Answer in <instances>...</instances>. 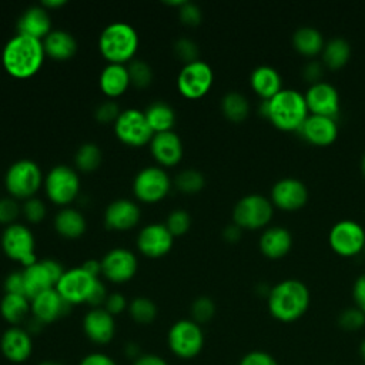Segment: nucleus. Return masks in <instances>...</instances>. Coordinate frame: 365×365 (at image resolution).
Instances as JSON below:
<instances>
[{
	"label": "nucleus",
	"mask_w": 365,
	"mask_h": 365,
	"mask_svg": "<svg viewBox=\"0 0 365 365\" xmlns=\"http://www.w3.org/2000/svg\"><path fill=\"white\" fill-rule=\"evenodd\" d=\"M46 58L43 41L24 36H13L3 47L1 64L9 76L24 80L38 73Z\"/></svg>",
	"instance_id": "f257e3e1"
},
{
	"label": "nucleus",
	"mask_w": 365,
	"mask_h": 365,
	"mask_svg": "<svg viewBox=\"0 0 365 365\" xmlns=\"http://www.w3.org/2000/svg\"><path fill=\"white\" fill-rule=\"evenodd\" d=\"M311 301L305 282L297 278H287L277 282L268 292L269 314L281 322H292L301 318Z\"/></svg>",
	"instance_id": "f03ea898"
},
{
	"label": "nucleus",
	"mask_w": 365,
	"mask_h": 365,
	"mask_svg": "<svg viewBox=\"0 0 365 365\" xmlns=\"http://www.w3.org/2000/svg\"><path fill=\"white\" fill-rule=\"evenodd\" d=\"M259 113L284 131H298L309 111L304 94L294 88H282L259 104Z\"/></svg>",
	"instance_id": "7ed1b4c3"
},
{
	"label": "nucleus",
	"mask_w": 365,
	"mask_h": 365,
	"mask_svg": "<svg viewBox=\"0 0 365 365\" xmlns=\"http://www.w3.org/2000/svg\"><path fill=\"white\" fill-rule=\"evenodd\" d=\"M138 43V34L131 24L114 21L103 29L98 50L108 64H125L134 60Z\"/></svg>",
	"instance_id": "20e7f679"
},
{
	"label": "nucleus",
	"mask_w": 365,
	"mask_h": 365,
	"mask_svg": "<svg viewBox=\"0 0 365 365\" xmlns=\"http://www.w3.org/2000/svg\"><path fill=\"white\" fill-rule=\"evenodd\" d=\"M44 177L40 165L29 158L14 161L4 174V187L10 197L19 200H29L36 197L43 187Z\"/></svg>",
	"instance_id": "39448f33"
},
{
	"label": "nucleus",
	"mask_w": 365,
	"mask_h": 365,
	"mask_svg": "<svg viewBox=\"0 0 365 365\" xmlns=\"http://www.w3.org/2000/svg\"><path fill=\"white\" fill-rule=\"evenodd\" d=\"M47 198L58 205L68 207L80 194V178L74 168L58 164L54 165L44 177L43 182Z\"/></svg>",
	"instance_id": "423d86ee"
},
{
	"label": "nucleus",
	"mask_w": 365,
	"mask_h": 365,
	"mask_svg": "<svg viewBox=\"0 0 365 365\" xmlns=\"http://www.w3.org/2000/svg\"><path fill=\"white\" fill-rule=\"evenodd\" d=\"M170 351L182 359L197 356L204 346V332L192 319H180L171 325L167 335Z\"/></svg>",
	"instance_id": "0eeeda50"
},
{
	"label": "nucleus",
	"mask_w": 365,
	"mask_h": 365,
	"mask_svg": "<svg viewBox=\"0 0 365 365\" xmlns=\"http://www.w3.org/2000/svg\"><path fill=\"white\" fill-rule=\"evenodd\" d=\"M1 250L13 261L20 262L24 268L37 262L36 241L33 232L20 222L6 227L1 232Z\"/></svg>",
	"instance_id": "6e6552de"
},
{
	"label": "nucleus",
	"mask_w": 365,
	"mask_h": 365,
	"mask_svg": "<svg viewBox=\"0 0 365 365\" xmlns=\"http://www.w3.org/2000/svg\"><path fill=\"white\" fill-rule=\"evenodd\" d=\"M274 212L272 201L262 194H247L232 208V221L241 228L255 230L269 222Z\"/></svg>",
	"instance_id": "1a4fd4ad"
},
{
	"label": "nucleus",
	"mask_w": 365,
	"mask_h": 365,
	"mask_svg": "<svg viewBox=\"0 0 365 365\" xmlns=\"http://www.w3.org/2000/svg\"><path fill=\"white\" fill-rule=\"evenodd\" d=\"M171 188L170 175L164 168L148 165L141 168L133 180L134 197L144 204H155L165 198Z\"/></svg>",
	"instance_id": "9d476101"
},
{
	"label": "nucleus",
	"mask_w": 365,
	"mask_h": 365,
	"mask_svg": "<svg viewBox=\"0 0 365 365\" xmlns=\"http://www.w3.org/2000/svg\"><path fill=\"white\" fill-rule=\"evenodd\" d=\"M63 265L51 258L40 259L23 269L24 278V291L29 299L56 288L58 279L64 274Z\"/></svg>",
	"instance_id": "9b49d317"
},
{
	"label": "nucleus",
	"mask_w": 365,
	"mask_h": 365,
	"mask_svg": "<svg viewBox=\"0 0 365 365\" xmlns=\"http://www.w3.org/2000/svg\"><path fill=\"white\" fill-rule=\"evenodd\" d=\"M214 81V73L208 63L197 60L184 64L177 76V88L180 94L188 100L204 97Z\"/></svg>",
	"instance_id": "f8f14e48"
},
{
	"label": "nucleus",
	"mask_w": 365,
	"mask_h": 365,
	"mask_svg": "<svg viewBox=\"0 0 365 365\" xmlns=\"http://www.w3.org/2000/svg\"><path fill=\"white\" fill-rule=\"evenodd\" d=\"M115 137L128 147L150 144L154 133L150 128L144 111L137 108L123 110L114 123Z\"/></svg>",
	"instance_id": "ddd939ff"
},
{
	"label": "nucleus",
	"mask_w": 365,
	"mask_h": 365,
	"mask_svg": "<svg viewBox=\"0 0 365 365\" xmlns=\"http://www.w3.org/2000/svg\"><path fill=\"white\" fill-rule=\"evenodd\" d=\"M328 241L336 254L352 257L365 247V228L354 220H341L331 227Z\"/></svg>",
	"instance_id": "4468645a"
},
{
	"label": "nucleus",
	"mask_w": 365,
	"mask_h": 365,
	"mask_svg": "<svg viewBox=\"0 0 365 365\" xmlns=\"http://www.w3.org/2000/svg\"><path fill=\"white\" fill-rule=\"evenodd\" d=\"M100 262L103 277L113 284H124L130 281L135 275L138 268L134 252L123 247L107 251Z\"/></svg>",
	"instance_id": "2eb2a0df"
},
{
	"label": "nucleus",
	"mask_w": 365,
	"mask_h": 365,
	"mask_svg": "<svg viewBox=\"0 0 365 365\" xmlns=\"http://www.w3.org/2000/svg\"><path fill=\"white\" fill-rule=\"evenodd\" d=\"M98 278L90 275L81 265L77 268L66 269L63 277L58 279L56 289L70 304L87 302Z\"/></svg>",
	"instance_id": "dca6fc26"
},
{
	"label": "nucleus",
	"mask_w": 365,
	"mask_h": 365,
	"mask_svg": "<svg viewBox=\"0 0 365 365\" xmlns=\"http://www.w3.org/2000/svg\"><path fill=\"white\" fill-rule=\"evenodd\" d=\"M304 97L309 114H319L335 118V115L339 113V93L335 86L328 81L319 80L309 84Z\"/></svg>",
	"instance_id": "f3484780"
},
{
	"label": "nucleus",
	"mask_w": 365,
	"mask_h": 365,
	"mask_svg": "<svg viewBox=\"0 0 365 365\" xmlns=\"http://www.w3.org/2000/svg\"><path fill=\"white\" fill-rule=\"evenodd\" d=\"M174 244V237L161 222L144 225L137 235L138 251L148 258H160L170 252Z\"/></svg>",
	"instance_id": "a211bd4d"
},
{
	"label": "nucleus",
	"mask_w": 365,
	"mask_h": 365,
	"mask_svg": "<svg viewBox=\"0 0 365 365\" xmlns=\"http://www.w3.org/2000/svg\"><path fill=\"white\" fill-rule=\"evenodd\" d=\"M309 192L307 184L295 177H284L274 182L271 188V201L282 210H298L308 201Z\"/></svg>",
	"instance_id": "6ab92c4d"
},
{
	"label": "nucleus",
	"mask_w": 365,
	"mask_h": 365,
	"mask_svg": "<svg viewBox=\"0 0 365 365\" xmlns=\"http://www.w3.org/2000/svg\"><path fill=\"white\" fill-rule=\"evenodd\" d=\"M0 351L7 361L13 364H23L31 356L33 352L31 335L26 331V328L10 327L1 334Z\"/></svg>",
	"instance_id": "aec40b11"
},
{
	"label": "nucleus",
	"mask_w": 365,
	"mask_h": 365,
	"mask_svg": "<svg viewBox=\"0 0 365 365\" xmlns=\"http://www.w3.org/2000/svg\"><path fill=\"white\" fill-rule=\"evenodd\" d=\"M31 317L40 321L43 325L54 322L61 317L67 315L71 305L57 292L56 288H51L33 299H30Z\"/></svg>",
	"instance_id": "412c9836"
},
{
	"label": "nucleus",
	"mask_w": 365,
	"mask_h": 365,
	"mask_svg": "<svg viewBox=\"0 0 365 365\" xmlns=\"http://www.w3.org/2000/svg\"><path fill=\"white\" fill-rule=\"evenodd\" d=\"M140 207L127 198H118L110 202L104 211V224L113 231H128L140 222Z\"/></svg>",
	"instance_id": "4be33fe9"
},
{
	"label": "nucleus",
	"mask_w": 365,
	"mask_h": 365,
	"mask_svg": "<svg viewBox=\"0 0 365 365\" xmlns=\"http://www.w3.org/2000/svg\"><path fill=\"white\" fill-rule=\"evenodd\" d=\"M83 331L91 342L97 345H106L115 335L114 317L108 314L103 307L91 308L83 318Z\"/></svg>",
	"instance_id": "5701e85b"
},
{
	"label": "nucleus",
	"mask_w": 365,
	"mask_h": 365,
	"mask_svg": "<svg viewBox=\"0 0 365 365\" xmlns=\"http://www.w3.org/2000/svg\"><path fill=\"white\" fill-rule=\"evenodd\" d=\"M150 151L154 160L163 167L177 165L184 154L181 138L174 131L154 134L150 141Z\"/></svg>",
	"instance_id": "b1692460"
},
{
	"label": "nucleus",
	"mask_w": 365,
	"mask_h": 365,
	"mask_svg": "<svg viewBox=\"0 0 365 365\" xmlns=\"http://www.w3.org/2000/svg\"><path fill=\"white\" fill-rule=\"evenodd\" d=\"M298 131L311 144L328 145L338 137V124L334 117L308 114Z\"/></svg>",
	"instance_id": "393cba45"
},
{
	"label": "nucleus",
	"mask_w": 365,
	"mask_h": 365,
	"mask_svg": "<svg viewBox=\"0 0 365 365\" xmlns=\"http://www.w3.org/2000/svg\"><path fill=\"white\" fill-rule=\"evenodd\" d=\"M16 29L19 34H24L43 41V38L53 30L48 10H46L41 4L29 7L19 17Z\"/></svg>",
	"instance_id": "a878e982"
},
{
	"label": "nucleus",
	"mask_w": 365,
	"mask_h": 365,
	"mask_svg": "<svg viewBox=\"0 0 365 365\" xmlns=\"http://www.w3.org/2000/svg\"><path fill=\"white\" fill-rule=\"evenodd\" d=\"M98 86L100 90L106 97L110 100H114L120 96H123L128 87L131 86L130 83V76L125 64H107L98 78Z\"/></svg>",
	"instance_id": "bb28decb"
},
{
	"label": "nucleus",
	"mask_w": 365,
	"mask_h": 365,
	"mask_svg": "<svg viewBox=\"0 0 365 365\" xmlns=\"http://www.w3.org/2000/svg\"><path fill=\"white\" fill-rule=\"evenodd\" d=\"M292 247V235L284 225H271L259 237V250L269 258H281Z\"/></svg>",
	"instance_id": "cd10ccee"
},
{
	"label": "nucleus",
	"mask_w": 365,
	"mask_h": 365,
	"mask_svg": "<svg viewBox=\"0 0 365 365\" xmlns=\"http://www.w3.org/2000/svg\"><path fill=\"white\" fill-rule=\"evenodd\" d=\"M46 57L57 61H66L74 57L77 51V40L66 30H51L43 38Z\"/></svg>",
	"instance_id": "c85d7f7f"
},
{
	"label": "nucleus",
	"mask_w": 365,
	"mask_h": 365,
	"mask_svg": "<svg viewBox=\"0 0 365 365\" xmlns=\"http://www.w3.org/2000/svg\"><path fill=\"white\" fill-rule=\"evenodd\" d=\"M250 84L252 90L262 97L264 100H269L278 91L282 90L281 76L272 66L261 64L257 66L250 76Z\"/></svg>",
	"instance_id": "c756f323"
},
{
	"label": "nucleus",
	"mask_w": 365,
	"mask_h": 365,
	"mask_svg": "<svg viewBox=\"0 0 365 365\" xmlns=\"http://www.w3.org/2000/svg\"><path fill=\"white\" fill-rule=\"evenodd\" d=\"M56 232L67 240H76L80 238L87 228V222L84 215L73 207H64L61 208L53 221Z\"/></svg>",
	"instance_id": "7c9ffc66"
},
{
	"label": "nucleus",
	"mask_w": 365,
	"mask_h": 365,
	"mask_svg": "<svg viewBox=\"0 0 365 365\" xmlns=\"http://www.w3.org/2000/svg\"><path fill=\"white\" fill-rule=\"evenodd\" d=\"M0 315L11 327H19L31 315L30 299L20 294H4L0 301Z\"/></svg>",
	"instance_id": "2f4dec72"
},
{
	"label": "nucleus",
	"mask_w": 365,
	"mask_h": 365,
	"mask_svg": "<svg viewBox=\"0 0 365 365\" xmlns=\"http://www.w3.org/2000/svg\"><path fill=\"white\" fill-rule=\"evenodd\" d=\"M145 120L154 134L173 131L175 124V111L165 101H154L144 111Z\"/></svg>",
	"instance_id": "473e14b6"
},
{
	"label": "nucleus",
	"mask_w": 365,
	"mask_h": 365,
	"mask_svg": "<svg viewBox=\"0 0 365 365\" xmlns=\"http://www.w3.org/2000/svg\"><path fill=\"white\" fill-rule=\"evenodd\" d=\"M294 47L304 56H315L324 48V37L321 31L312 26L298 27L292 33Z\"/></svg>",
	"instance_id": "72a5a7b5"
},
{
	"label": "nucleus",
	"mask_w": 365,
	"mask_h": 365,
	"mask_svg": "<svg viewBox=\"0 0 365 365\" xmlns=\"http://www.w3.org/2000/svg\"><path fill=\"white\" fill-rule=\"evenodd\" d=\"M351 57V44L344 37H332L325 41L322 48V63L332 70H338L346 64Z\"/></svg>",
	"instance_id": "f704fd0d"
},
{
	"label": "nucleus",
	"mask_w": 365,
	"mask_h": 365,
	"mask_svg": "<svg viewBox=\"0 0 365 365\" xmlns=\"http://www.w3.org/2000/svg\"><path fill=\"white\" fill-rule=\"evenodd\" d=\"M221 111L230 121H242L250 114V101L240 91H228L221 98Z\"/></svg>",
	"instance_id": "c9c22d12"
},
{
	"label": "nucleus",
	"mask_w": 365,
	"mask_h": 365,
	"mask_svg": "<svg viewBox=\"0 0 365 365\" xmlns=\"http://www.w3.org/2000/svg\"><path fill=\"white\" fill-rule=\"evenodd\" d=\"M101 160V150L94 143L81 144L74 154V165L81 173H93L100 167Z\"/></svg>",
	"instance_id": "e433bc0d"
},
{
	"label": "nucleus",
	"mask_w": 365,
	"mask_h": 365,
	"mask_svg": "<svg viewBox=\"0 0 365 365\" xmlns=\"http://www.w3.org/2000/svg\"><path fill=\"white\" fill-rule=\"evenodd\" d=\"M175 188L182 194H197L205 185V178L201 171L195 168L181 170L174 178Z\"/></svg>",
	"instance_id": "4c0bfd02"
},
{
	"label": "nucleus",
	"mask_w": 365,
	"mask_h": 365,
	"mask_svg": "<svg viewBox=\"0 0 365 365\" xmlns=\"http://www.w3.org/2000/svg\"><path fill=\"white\" fill-rule=\"evenodd\" d=\"M130 317L138 324H150L157 317V305L147 297H135L128 302L127 308Z\"/></svg>",
	"instance_id": "58836bf2"
},
{
	"label": "nucleus",
	"mask_w": 365,
	"mask_h": 365,
	"mask_svg": "<svg viewBox=\"0 0 365 365\" xmlns=\"http://www.w3.org/2000/svg\"><path fill=\"white\" fill-rule=\"evenodd\" d=\"M130 83L135 88H147L154 78L151 66L144 60H131L127 66Z\"/></svg>",
	"instance_id": "ea45409f"
},
{
	"label": "nucleus",
	"mask_w": 365,
	"mask_h": 365,
	"mask_svg": "<svg viewBox=\"0 0 365 365\" xmlns=\"http://www.w3.org/2000/svg\"><path fill=\"white\" fill-rule=\"evenodd\" d=\"M173 237L184 235L191 227V217L185 210H173L164 222Z\"/></svg>",
	"instance_id": "a19ab883"
},
{
	"label": "nucleus",
	"mask_w": 365,
	"mask_h": 365,
	"mask_svg": "<svg viewBox=\"0 0 365 365\" xmlns=\"http://www.w3.org/2000/svg\"><path fill=\"white\" fill-rule=\"evenodd\" d=\"M215 314V304L210 297H198L191 304V319L197 324H205L208 322Z\"/></svg>",
	"instance_id": "79ce46f5"
},
{
	"label": "nucleus",
	"mask_w": 365,
	"mask_h": 365,
	"mask_svg": "<svg viewBox=\"0 0 365 365\" xmlns=\"http://www.w3.org/2000/svg\"><path fill=\"white\" fill-rule=\"evenodd\" d=\"M338 324L346 331H356L365 325V312L358 307H348L339 314Z\"/></svg>",
	"instance_id": "37998d69"
},
{
	"label": "nucleus",
	"mask_w": 365,
	"mask_h": 365,
	"mask_svg": "<svg viewBox=\"0 0 365 365\" xmlns=\"http://www.w3.org/2000/svg\"><path fill=\"white\" fill-rule=\"evenodd\" d=\"M174 54L181 61H184V64H188V63L200 60L198 58L200 48H198L197 43L194 40H191V38H187V37H181V38H178L174 43Z\"/></svg>",
	"instance_id": "c03bdc74"
},
{
	"label": "nucleus",
	"mask_w": 365,
	"mask_h": 365,
	"mask_svg": "<svg viewBox=\"0 0 365 365\" xmlns=\"http://www.w3.org/2000/svg\"><path fill=\"white\" fill-rule=\"evenodd\" d=\"M21 214L29 222L37 224L46 218L47 208H46V204L40 198L33 197V198L26 200L21 204Z\"/></svg>",
	"instance_id": "a18cd8bd"
},
{
	"label": "nucleus",
	"mask_w": 365,
	"mask_h": 365,
	"mask_svg": "<svg viewBox=\"0 0 365 365\" xmlns=\"http://www.w3.org/2000/svg\"><path fill=\"white\" fill-rule=\"evenodd\" d=\"M21 214V205L13 197H3L0 198V224L1 225H11L16 224V220Z\"/></svg>",
	"instance_id": "49530a36"
},
{
	"label": "nucleus",
	"mask_w": 365,
	"mask_h": 365,
	"mask_svg": "<svg viewBox=\"0 0 365 365\" xmlns=\"http://www.w3.org/2000/svg\"><path fill=\"white\" fill-rule=\"evenodd\" d=\"M120 106L115 103V100H106L101 104L97 106L94 111V117L98 123L101 124H108V123H115L118 115L121 114Z\"/></svg>",
	"instance_id": "de8ad7c7"
},
{
	"label": "nucleus",
	"mask_w": 365,
	"mask_h": 365,
	"mask_svg": "<svg viewBox=\"0 0 365 365\" xmlns=\"http://www.w3.org/2000/svg\"><path fill=\"white\" fill-rule=\"evenodd\" d=\"M178 17L185 26L195 27L201 23L202 13H201V9L195 3L184 1L182 6L178 7Z\"/></svg>",
	"instance_id": "09e8293b"
},
{
	"label": "nucleus",
	"mask_w": 365,
	"mask_h": 365,
	"mask_svg": "<svg viewBox=\"0 0 365 365\" xmlns=\"http://www.w3.org/2000/svg\"><path fill=\"white\" fill-rule=\"evenodd\" d=\"M103 308L108 314H111L114 317V315H118V314L124 312L128 308V302H127V299H125V297L123 294L111 292V294H108Z\"/></svg>",
	"instance_id": "8fccbe9b"
},
{
	"label": "nucleus",
	"mask_w": 365,
	"mask_h": 365,
	"mask_svg": "<svg viewBox=\"0 0 365 365\" xmlns=\"http://www.w3.org/2000/svg\"><path fill=\"white\" fill-rule=\"evenodd\" d=\"M4 294L26 295L23 271H13L4 279Z\"/></svg>",
	"instance_id": "3c124183"
},
{
	"label": "nucleus",
	"mask_w": 365,
	"mask_h": 365,
	"mask_svg": "<svg viewBox=\"0 0 365 365\" xmlns=\"http://www.w3.org/2000/svg\"><path fill=\"white\" fill-rule=\"evenodd\" d=\"M240 365H278V364L274 359V356L269 355L268 352L251 351L241 358Z\"/></svg>",
	"instance_id": "603ef678"
},
{
	"label": "nucleus",
	"mask_w": 365,
	"mask_h": 365,
	"mask_svg": "<svg viewBox=\"0 0 365 365\" xmlns=\"http://www.w3.org/2000/svg\"><path fill=\"white\" fill-rule=\"evenodd\" d=\"M108 294H107V288L106 285L98 279L87 299V304L91 307V308H101L107 299Z\"/></svg>",
	"instance_id": "864d4df0"
},
{
	"label": "nucleus",
	"mask_w": 365,
	"mask_h": 365,
	"mask_svg": "<svg viewBox=\"0 0 365 365\" xmlns=\"http://www.w3.org/2000/svg\"><path fill=\"white\" fill-rule=\"evenodd\" d=\"M352 297L355 301V307L365 312V272L355 279L352 287Z\"/></svg>",
	"instance_id": "5fc2aeb1"
},
{
	"label": "nucleus",
	"mask_w": 365,
	"mask_h": 365,
	"mask_svg": "<svg viewBox=\"0 0 365 365\" xmlns=\"http://www.w3.org/2000/svg\"><path fill=\"white\" fill-rule=\"evenodd\" d=\"M302 76L307 81H309L311 84L312 83H317L321 80V76H322V63L317 61V60H311L308 61L304 68H302Z\"/></svg>",
	"instance_id": "6e6d98bb"
},
{
	"label": "nucleus",
	"mask_w": 365,
	"mask_h": 365,
	"mask_svg": "<svg viewBox=\"0 0 365 365\" xmlns=\"http://www.w3.org/2000/svg\"><path fill=\"white\" fill-rule=\"evenodd\" d=\"M78 365H117V362L103 352H93L83 356Z\"/></svg>",
	"instance_id": "4d7b16f0"
},
{
	"label": "nucleus",
	"mask_w": 365,
	"mask_h": 365,
	"mask_svg": "<svg viewBox=\"0 0 365 365\" xmlns=\"http://www.w3.org/2000/svg\"><path fill=\"white\" fill-rule=\"evenodd\" d=\"M133 365H168L164 358L155 354H141Z\"/></svg>",
	"instance_id": "13d9d810"
},
{
	"label": "nucleus",
	"mask_w": 365,
	"mask_h": 365,
	"mask_svg": "<svg viewBox=\"0 0 365 365\" xmlns=\"http://www.w3.org/2000/svg\"><path fill=\"white\" fill-rule=\"evenodd\" d=\"M242 234V228L238 227L237 224H230L222 230V237L228 241V242H237L241 238Z\"/></svg>",
	"instance_id": "bf43d9fd"
},
{
	"label": "nucleus",
	"mask_w": 365,
	"mask_h": 365,
	"mask_svg": "<svg viewBox=\"0 0 365 365\" xmlns=\"http://www.w3.org/2000/svg\"><path fill=\"white\" fill-rule=\"evenodd\" d=\"M90 275L98 278V275L101 274V262L97 259H87L83 262L81 265Z\"/></svg>",
	"instance_id": "052dcab7"
},
{
	"label": "nucleus",
	"mask_w": 365,
	"mask_h": 365,
	"mask_svg": "<svg viewBox=\"0 0 365 365\" xmlns=\"http://www.w3.org/2000/svg\"><path fill=\"white\" fill-rule=\"evenodd\" d=\"M125 354H127V356L133 358L134 361L141 355V354H140V349H138V345H135L134 342H128V344L125 345Z\"/></svg>",
	"instance_id": "680f3d73"
},
{
	"label": "nucleus",
	"mask_w": 365,
	"mask_h": 365,
	"mask_svg": "<svg viewBox=\"0 0 365 365\" xmlns=\"http://www.w3.org/2000/svg\"><path fill=\"white\" fill-rule=\"evenodd\" d=\"M66 1L64 0H46V1H41V6L46 9V10H53V9H57V7H61L64 6Z\"/></svg>",
	"instance_id": "e2e57ef3"
},
{
	"label": "nucleus",
	"mask_w": 365,
	"mask_h": 365,
	"mask_svg": "<svg viewBox=\"0 0 365 365\" xmlns=\"http://www.w3.org/2000/svg\"><path fill=\"white\" fill-rule=\"evenodd\" d=\"M37 365H63L61 362H57V361H53V359H46V361H41L40 364Z\"/></svg>",
	"instance_id": "0e129e2a"
},
{
	"label": "nucleus",
	"mask_w": 365,
	"mask_h": 365,
	"mask_svg": "<svg viewBox=\"0 0 365 365\" xmlns=\"http://www.w3.org/2000/svg\"><path fill=\"white\" fill-rule=\"evenodd\" d=\"M359 354H361V356H362V359H364V362H365V339L361 342V346H359Z\"/></svg>",
	"instance_id": "69168bd1"
},
{
	"label": "nucleus",
	"mask_w": 365,
	"mask_h": 365,
	"mask_svg": "<svg viewBox=\"0 0 365 365\" xmlns=\"http://www.w3.org/2000/svg\"><path fill=\"white\" fill-rule=\"evenodd\" d=\"M361 171H362V174L365 175V153H364V155H362V158H361Z\"/></svg>",
	"instance_id": "338daca9"
},
{
	"label": "nucleus",
	"mask_w": 365,
	"mask_h": 365,
	"mask_svg": "<svg viewBox=\"0 0 365 365\" xmlns=\"http://www.w3.org/2000/svg\"><path fill=\"white\" fill-rule=\"evenodd\" d=\"M364 251H365V247H364Z\"/></svg>",
	"instance_id": "774afa93"
}]
</instances>
